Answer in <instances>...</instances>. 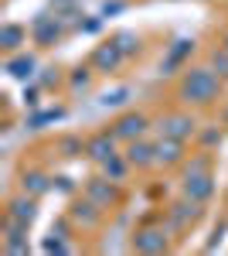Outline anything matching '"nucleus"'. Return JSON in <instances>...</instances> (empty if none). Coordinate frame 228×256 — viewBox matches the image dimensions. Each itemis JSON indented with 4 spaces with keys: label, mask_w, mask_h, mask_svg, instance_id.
Listing matches in <instances>:
<instances>
[{
    "label": "nucleus",
    "mask_w": 228,
    "mask_h": 256,
    "mask_svg": "<svg viewBox=\"0 0 228 256\" xmlns=\"http://www.w3.org/2000/svg\"><path fill=\"white\" fill-rule=\"evenodd\" d=\"M208 192H211V181H208V178H194V174L188 178V195H194V198H205Z\"/></svg>",
    "instance_id": "obj_6"
},
{
    "label": "nucleus",
    "mask_w": 228,
    "mask_h": 256,
    "mask_svg": "<svg viewBox=\"0 0 228 256\" xmlns=\"http://www.w3.org/2000/svg\"><path fill=\"white\" fill-rule=\"evenodd\" d=\"M130 160H133V164H147V160H150V147H143V144H140V147H130Z\"/></svg>",
    "instance_id": "obj_9"
},
{
    "label": "nucleus",
    "mask_w": 228,
    "mask_h": 256,
    "mask_svg": "<svg viewBox=\"0 0 228 256\" xmlns=\"http://www.w3.org/2000/svg\"><path fill=\"white\" fill-rule=\"evenodd\" d=\"M215 89H218L215 76H208V72H194V76L188 79V86H184V96H191L194 102H208V99L215 96Z\"/></svg>",
    "instance_id": "obj_1"
},
{
    "label": "nucleus",
    "mask_w": 228,
    "mask_h": 256,
    "mask_svg": "<svg viewBox=\"0 0 228 256\" xmlns=\"http://www.w3.org/2000/svg\"><path fill=\"white\" fill-rule=\"evenodd\" d=\"M177 150H181L177 140H171V144H157V158L160 160H177Z\"/></svg>",
    "instance_id": "obj_7"
},
{
    "label": "nucleus",
    "mask_w": 228,
    "mask_h": 256,
    "mask_svg": "<svg viewBox=\"0 0 228 256\" xmlns=\"http://www.w3.org/2000/svg\"><path fill=\"white\" fill-rule=\"evenodd\" d=\"M133 134H143V116H126L116 126V137H133Z\"/></svg>",
    "instance_id": "obj_2"
},
{
    "label": "nucleus",
    "mask_w": 228,
    "mask_h": 256,
    "mask_svg": "<svg viewBox=\"0 0 228 256\" xmlns=\"http://www.w3.org/2000/svg\"><path fill=\"white\" fill-rule=\"evenodd\" d=\"M171 137H188V134H194V123L191 120H181V116H174V120H167V126H164Z\"/></svg>",
    "instance_id": "obj_3"
},
{
    "label": "nucleus",
    "mask_w": 228,
    "mask_h": 256,
    "mask_svg": "<svg viewBox=\"0 0 228 256\" xmlns=\"http://www.w3.org/2000/svg\"><path fill=\"white\" fill-rule=\"evenodd\" d=\"M14 218H20V222H31V216H34V205L31 202H14V212H10Z\"/></svg>",
    "instance_id": "obj_8"
},
{
    "label": "nucleus",
    "mask_w": 228,
    "mask_h": 256,
    "mask_svg": "<svg viewBox=\"0 0 228 256\" xmlns=\"http://www.w3.org/2000/svg\"><path fill=\"white\" fill-rule=\"evenodd\" d=\"M92 158H99V160L113 158V140L106 137V134H102V137H95V140H92Z\"/></svg>",
    "instance_id": "obj_5"
},
{
    "label": "nucleus",
    "mask_w": 228,
    "mask_h": 256,
    "mask_svg": "<svg viewBox=\"0 0 228 256\" xmlns=\"http://www.w3.org/2000/svg\"><path fill=\"white\" fill-rule=\"evenodd\" d=\"M140 236H143V239H136L140 250H164V246H167L164 232H140Z\"/></svg>",
    "instance_id": "obj_4"
}]
</instances>
